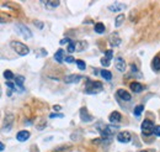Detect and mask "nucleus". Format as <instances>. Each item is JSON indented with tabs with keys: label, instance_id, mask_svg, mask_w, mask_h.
Here are the masks:
<instances>
[{
	"label": "nucleus",
	"instance_id": "1",
	"mask_svg": "<svg viewBox=\"0 0 160 152\" xmlns=\"http://www.w3.org/2000/svg\"><path fill=\"white\" fill-rule=\"evenodd\" d=\"M102 90V83L97 81H86L85 94H99Z\"/></svg>",
	"mask_w": 160,
	"mask_h": 152
},
{
	"label": "nucleus",
	"instance_id": "2",
	"mask_svg": "<svg viewBox=\"0 0 160 152\" xmlns=\"http://www.w3.org/2000/svg\"><path fill=\"white\" fill-rule=\"evenodd\" d=\"M10 46H11V48L17 54H19V56H27L30 53V48L25 43H22L20 41H11L10 42Z\"/></svg>",
	"mask_w": 160,
	"mask_h": 152
},
{
	"label": "nucleus",
	"instance_id": "3",
	"mask_svg": "<svg viewBox=\"0 0 160 152\" xmlns=\"http://www.w3.org/2000/svg\"><path fill=\"white\" fill-rule=\"evenodd\" d=\"M15 30H16L17 33H19L20 36H22L24 39H26V40H30L31 37H32L31 30L26 25H24V24H16L15 25Z\"/></svg>",
	"mask_w": 160,
	"mask_h": 152
},
{
	"label": "nucleus",
	"instance_id": "4",
	"mask_svg": "<svg viewBox=\"0 0 160 152\" xmlns=\"http://www.w3.org/2000/svg\"><path fill=\"white\" fill-rule=\"evenodd\" d=\"M118 130L117 125H106L103 126V130H101V136L102 139H110L115 135V132Z\"/></svg>",
	"mask_w": 160,
	"mask_h": 152
},
{
	"label": "nucleus",
	"instance_id": "5",
	"mask_svg": "<svg viewBox=\"0 0 160 152\" xmlns=\"http://www.w3.org/2000/svg\"><path fill=\"white\" fill-rule=\"evenodd\" d=\"M154 124L150 121V120H144L140 125V129H142V132H143L144 136H149L152 134H154Z\"/></svg>",
	"mask_w": 160,
	"mask_h": 152
},
{
	"label": "nucleus",
	"instance_id": "6",
	"mask_svg": "<svg viewBox=\"0 0 160 152\" xmlns=\"http://www.w3.org/2000/svg\"><path fill=\"white\" fill-rule=\"evenodd\" d=\"M117 141L121 143H128L132 141V135L128 131H121L119 134H117Z\"/></svg>",
	"mask_w": 160,
	"mask_h": 152
},
{
	"label": "nucleus",
	"instance_id": "7",
	"mask_svg": "<svg viewBox=\"0 0 160 152\" xmlns=\"http://www.w3.org/2000/svg\"><path fill=\"white\" fill-rule=\"evenodd\" d=\"M80 119H81L83 123H90V121L94 120V116L91 115V114H89L86 108H81L80 109Z\"/></svg>",
	"mask_w": 160,
	"mask_h": 152
},
{
	"label": "nucleus",
	"instance_id": "8",
	"mask_svg": "<svg viewBox=\"0 0 160 152\" xmlns=\"http://www.w3.org/2000/svg\"><path fill=\"white\" fill-rule=\"evenodd\" d=\"M81 75L79 74H70V75H67L64 78V83L67 84H74V83H79L81 81Z\"/></svg>",
	"mask_w": 160,
	"mask_h": 152
},
{
	"label": "nucleus",
	"instance_id": "9",
	"mask_svg": "<svg viewBox=\"0 0 160 152\" xmlns=\"http://www.w3.org/2000/svg\"><path fill=\"white\" fill-rule=\"evenodd\" d=\"M30 136H31L30 131H27V130H21V131L17 132L16 140H17V141H20V142H25V141H27V140L30 139Z\"/></svg>",
	"mask_w": 160,
	"mask_h": 152
},
{
	"label": "nucleus",
	"instance_id": "10",
	"mask_svg": "<svg viewBox=\"0 0 160 152\" xmlns=\"http://www.w3.org/2000/svg\"><path fill=\"white\" fill-rule=\"evenodd\" d=\"M115 67L117 68L118 72H124V71H126L127 64H126V62H124L123 58H121V57H117V58H115Z\"/></svg>",
	"mask_w": 160,
	"mask_h": 152
},
{
	"label": "nucleus",
	"instance_id": "11",
	"mask_svg": "<svg viewBox=\"0 0 160 152\" xmlns=\"http://www.w3.org/2000/svg\"><path fill=\"white\" fill-rule=\"evenodd\" d=\"M117 97L124 102H131L132 100V97H131V94L127 92V90H124V89H118L117 90Z\"/></svg>",
	"mask_w": 160,
	"mask_h": 152
},
{
	"label": "nucleus",
	"instance_id": "12",
	"mask_svg": "<svg viewBox=\"0 0 160 152\" xmlns=\"http://www.w3.org/2000/svg\"><path fill=\"white\" fill-rule=\"evenodd\" d=\"M12 121H14V116L12 114H8L5 116V120H4V131H10L11 130V126H12Z\"/></svg>",
	"mask_w": 160,
	"mask_h": 152
},
{
	"label": "nucleus",
	"instance_id": "13",
	"mask_svg": "<svg viewBox=\"0 0 160 152\" xmlns=\"http://www.w3.org/2000/svg\"><path fill=\"white\" fill-rule=\"evenodd\" d=\"M109 120H110V123H112V124H117V123H119V121L122 120V115H121L118 111H112V112L110 114V116H109Z\"/></svg>",
	"mask_w": 160,
	"mask_h": 152
},
{
	"label": "nucleus",
	"instance_id": "14",
	"mask_svg": "<svg viewBox=\"0 0 160 152\" xmlns=\"http://www.w3.org/2000/svg\"><path fill=\"white\" fill-rule=\"evenodd\" d=\"M109 42L112 47H117V46L121 45V39H119V36L117 33H112L110 36V39H109Z\"/></svg>",
	"mask_w": 160,
	"mask_h": 152
},
{
	"label": "nucleus",
	"instance_id": "15",
	"mask_svg": "<svg viewBox=\"0 0 160 152\" xmlns=\"http://www.w3.org/2000/svg\"><path fill=\"white\" fill-rule=\"evenodd\" d=\"M42 4L46 6L47 10H54L56 8L60 5V2H51V0H47V2H42Z\"/></svg>",
	"mask_w": 160,
	"mask_h": 152
},
{
	"label": "nucleus",
	"instance_id": "16",
	"mask_svg": "<svg viewBox=\"0 0 160 152\" xmlns=\"http://www.w3.org/2000/svg\"><path fill=\"white\" fill-rule=\"evenodd\" d=\"M64 58H65V56H64V50H63V48H59V50L54 53V60H56L58 63H63V62H64Z\"/></svg>",
	"mask_w": 160,
	"mask_h": 152
},
{
	"label": "nucleus",
	"instance_id": "17",
	"mask_svg": "<svg viewBox=\"0 0 160 152\" xmlns=\"http://www.w3.org/2000/svg\"><path fill=\"white\" fill-rule=\"evenodd\" d=\"M129 88H131L132 92H134V93H142V92L144 90V87L140 83H138V82H133V83H131Z\"/></svg>",
	"mask_w": 160,
	"mask_h": 152
},
{
	"label": "nucleus",
	"instance_id": "18",
	"mask_svg": "<svg viewBox=\"0 0 160 152\" xmlns=\"http://www.w3.org/2000/svg\"><path fill=\"white\" fill-rule=\"evenodd\" d=\"M152 68L155 72L160 71V57L159 56H155L154 58H153V61H152Z\"/></svg>",
	"mask_w": 160,
	"mask_h": 152
},
{
	"label": "nucleus",
	"instance_id": "19",
	"mask_svg": "<svg viewBox=\"0 0 160 152\" xmlns=\"http://www.w3.org/2000/svg\"><path fill=\"white\" fill-rule=\"evenodd\" d=\"M87 46H89V45H87V42H85V41H77V42H75V51H77V52H83L84 50H86Z\"/></svg>",
	"mask_w": 160,
	"mask_h": 152
},
{
	"label": "nucleus",
	"instance_id": "20",
	"mask_svg": "<svg viewBox=\"0 0 160 152\" xmlns=\"http://www.w3.org/2000/svg\"><path fill=\"white\" fill-rule=\"evenodd\" d=\"M100 74H101V77L105 78V81H107V82H110L112 79V73L110 71H107V69H101Z\"/></svg>",
	"mask_w": 160,
	"mask_h": 152
},
{
	"label": "nucleus",
	"instance_id": "21",
	"mask_svg": "<svg viewBox=\"0 0 160 152\" xmlns=\"http://www.w3.org/2000/svg\"><path fill=\"white\" fill-rule=\"evenodd\" d=\"M110 11H121L122 9H124V5L123 4H121V3H115V4H112V5H110L109 8H107Z\"/></svg>",
	"mask_w": 160,
	"mask_h": 152
},
{
	"label": "nucleus",
	"instance_id": "22",
	"mask_svg": "<svg viewBox=\"0 0 160 152\" xmlns=\"http://www.w3.org/2000/svg\"><path fill=\"white\" fill-rule=\"evenodd\" d=\"M105 30H106V27H105V25L102 24V22H97V24H95V26H94V31L96 32V33H103L105 32Z\"/></svg>",
	"mask_w": 160,
	"mask_h": 152
},
{
	"label": "nucleus",
	"instance_id": "23",
	"mask_svg": "<svg viewBox=\"0 0 160 152\" xmlns=\"http://www.w3.org/2000/svg\"><path fill=\"white\" fill-rule=\"evenodd\" d=\"M124 19H126V16H124V14H119V15L116 17V20H115V26H116V27H119V26L123 24Z\"/></svg>",
	"mask_w": 160,
	"mask_h": 152
},
{
	"label": "nucleus",
	"instance_id": "24",
	"mask_svg": "<svg viewBox=\"0 0 160 152\" xmlns=\"http://www.w3.org/2000/svg\"><path fill=\"white\" fill-rule=\"evenodd\" d=\"M24 82H25V78L22 77V75H16V77H15V84L19 87V88H24L22 87Z\"/></svg>",
	"mask_w": 160,
	"mask_h": 152
},
{
	"label": "nucleus",
	"instance_id": "25",
	"mask_svg": "<svg viewBox=\"0 0 160 152\" xmlns=\"http://www.w3.org/2000/svg\"><path fill=\"white\" fill-rule=\"evenodd\" d=\"M143 110H144V106H143V105H137V106L134 108V110H133L134 116L139 118V116H140V114H142V111H143Z\"/></svg>",
	"mask_w": 160,
	"mask_h": 152
},
{
	"label": "nucleus",
	"instance_id": "26",
	"mask_svg": "<svg viewBox=\"0 0 160 152\" xmlns=\"http://www.w3.org/2000/svg\"><path fill=\"white\" fill-rule=\"evenodd\" d=\"M4 78L6 79V82H10V81L15 79V75H14V73L11 71H5L4 72Z\"/></svg>",
	"mask_w": 160,
	"mask_h": 152
},
{
	"label": "nucleus",
	"instance_id": "27",
	"mask_svg": "<svg viewBox=\"0 0 160 152\" xmlns=\"http://www.w3.org/2000/svg\"><path fill=\"white\" fill-rule=\"evenodd\" d=\"M67 51H68L69 53H73V52H75V41H73L72 43H69V45H68V47H67Z\"/></svg>",
	"mask_w": 160,
	"mask_h": 152
},
{
	"label": "nucleus",
	"instance_id": "28",
	"mask_svg": "<svg viewBox=\"0 0 160 152\" xmlns=\"http://www.w3.org/2000/svg\"><path fill=\"white\" fill-rule=\"evenodd\" d=\"M75 63H77V66H78V68H79L80 71H84V69L86 68V64H85V62H84V61H81V60H78Z\"/></svg>",
	"mask_w": 160,
	"mask_h": 152
},
{
	"label": "nucleus",
	"instance_id": "29",
	"mask_svg": "<svg viewBox=\"0 0 160 152\" xmlns=\"http://www.w3.org/2000/svg\"><path fill=\"white\" fill-rule=\"evenodd\" d=\"M101 64L103 66V67H109L110 66V60L109 58H106V57H103V58H101Z\"/></svg>",
	"mask_w": 160,
	"mask_h": 152
},
{
	"label": "nucleus",
	"instance_id": "30",
	"mask_svg": "<svg viewBox=\"0 0 160 152\" xmlns=\"http://www.w3.org/2000/svg\"><path fill=\"white\" fill-rule=\"evenodd\" d=\"M105 57H106V58H109V60L113 58V52H112V50L106 51V53H105Z\"/></svg>",
	"mask_w": 160,
	"mask_h": 152
},
{
	"label": "nucleus",
	"instance_id": "31",
	"mask_svg": "<svg viewBox=\"0 0 160 152\" xmlns=\"http://www.w3.org/2000/svg\"><path fill=\"white\" fill-rule=\"evenodd\" d=\"M64 62H67V63H73V62H77L72 56H65V58H64Z\"/></svg>",
	"mask_w": 160,
	"mask_h": 152
},
{
	"label": "nucleus",
	"instance_id": "32",
	"mask_svg": "<svg viewBox=\"0 0 160 152\" xmlns=\"http://www.w3.org/2000/svg\"><path fill=\"white\" fill-rule=\"evenodd\" d=\"M33 25H34V26H37L40 30L43 29V22H41V21H37V20H36V21H33Z\"/></svg>",
	"mask_w": 160,
	"mask_h": 152
},
{
	"label": "nucleus",
	"instance_id": "33",
	"mask_svg": "<svg viewBox=\"0 0 160 152\" xmlns=\"http://www.w3.org/2000/svg\"><path fill=\"white\" fill-rule=\"evenodd\" d=\"M51 119H56V118H64L63 114H51L49 115Z\"/></svg>",
	"mask_w": 160,
	"mask_h": 152
},
{
	"label": "nucleus",
	"instance_id": "34",
	"mask_svg": "<svg viewBox=\"0 0 160 152\" xmlns=\"http://www.w3.org/2000/svg\"><path fill=\"white\" fill-rule=\"evenodd\" d=\"M6 87H8V88H10V89H12V90H15V89H16V84H14L12 82H6Z\"/></svg>",
	"mask_w": 160,
	"mask_h": 152
},
{
	"label": "nucleus",
	"instance_id": "35",
	"mask_svg": "<svg viewBox=\"0 0 160 152\" xmlns=\"http://www.w3.org/2000/svg\"><path fill=\"white\" fill-rule=\"evenodd\" d=\"M73 42V40H70V39H63V40H60V45H65V43H72Z\"/></svg>",
	"mask_w": 160,
	"mask_h": 152
},
{
	"label": "nucleus",
	"instance_id": "36",
	"mask_svg": "<svg viewBox=\"0 0 160 152\" xmlns=\"http://www.w3.org/2000/svg\"><path fill=\"white\" fill-rule=\"evenodd\" d=\"M154 135L160 137V126H155L154 127Z\"/></svg>",
	"mask_w": 160,
	"mask_h": 152
},
{
	"label": "nucleus",
	"instance_id": "37",
	"mask_svg": "<svg viewBox=\"0 0 160 152\" xmlns=\"http://www.w3.org/2000/svg\"><path fill=\"white\" fill-rule=\"evenodd\" d=\"M53 109H54L56 111H59L62 108H60V105H54V106H53Z\"/></svg>",
	"mask_w": 160,
	"mask_h": 152
},
{
	"label": "nucleus",
	"instance_id": "38",
	"mask_svg": "<svg viewBox=\"0 0 160 152\" xmlns=\"http://www.w3.org/2000/svg\"><path fill=\"white\" fill-rule=\"evenodd\" d=\"M4 148H5V146H4V143L2 142V143H0V151H4Z\"/></svg>",
	"mask_w": 160,
	"mask_h": 152
},
{
	"label": "nucleus",
	"instance_id": "39",
	"mask_svg": "<svg viewBox=\"0 0 160 152\" xmlns=\"http://www.w3.org/2000/svg\"><path fill=\"white\" fill-rule=\"evenodd\" d=\"M140 152H147V151H140Z\"/></svg>",
	"mask_w": 160,
	"mask_h": 152
}]
</instances>
